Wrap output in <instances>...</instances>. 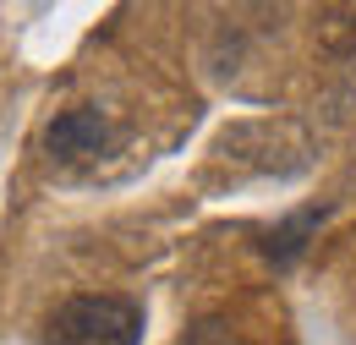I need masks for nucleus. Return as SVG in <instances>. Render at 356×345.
<instances>
[{"mask_svg": "<svg viewBox=\"0 0 356 345\" xmlns=\"http://www.w3.org/2000/svg\"><path fill=\"white\" fill-rule=\"evenodd\" d=\"M110 137L115 127L99 115V110H66V115H55L44 127V154L49 159H93V154H104L110 148Z\"/></svg>", "mask_w": 356, "mask_h": 345, "instance_id": "obj_2", "label": "nucleus"}, {"mask_svg": "<svg viewBox=\"0 0 356 345\" xmlns=\"http://www.w3.org/2000/svg\"><path fill=\"white\" fill-rule=\"evenodd\" d=\"M44 345H143V307L127 296H66L44 318Z\"/></svg>", "mask_w": 356, "mask_h": 345, "instance_id": "obj_1", "label": "nucleus"}, {"mask_svg": "<svg viewBox=\"0 0 356 345\" xmlns=\"http://www.w3.org/2000/svg\"><path fill=\"white\" fill-rule=\"evenodd\" d=\"M329 219V203H307V209H296L291 219H280L274 225V236H268V258L280 263V268H291V263L302 258V247H307V236Z\"/></svg>", "mask_w": 356, "mask_h": 345, "instance_id": "obj_3", "label": "nucleus"}, {"mask_svg": "<svg viewBox=\"0 0 356 345\" xmlns=\"http://www.w3.org/2000/svg\"><path fill=\"white\" fill-rule=\"evenodd\" d=\"M176 345H247V340H241L230 323H220V318H197V323H192Z\"/></svg>", "mask_w": 356, "mask_h": 345, "instance_id": "obj_4", "label": "nucleus"}]
</instances>
